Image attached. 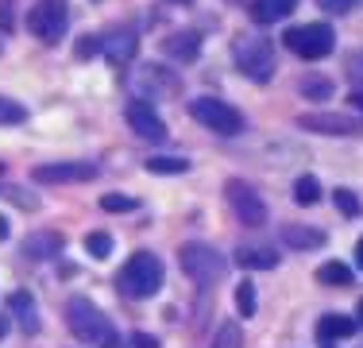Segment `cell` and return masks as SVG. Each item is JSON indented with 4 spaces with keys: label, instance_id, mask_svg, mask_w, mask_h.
<instances>
[{
    "label": "cell",
    "instance_id": "cell-1",
    "mask_svg": "<svg viewBox=\"0 0 363 348\" xmlns=\"http://www.w3.org/2000/svg\"><path fill=\"white\" fill-rule=\"evenodd\" d=\"M66 325H70V333L77 341H89V344H101V348L120 344L112 321L93 306L89 298H70V306H66Z\"/></svg>",
    "mask_w": 363,
    "mask_h": 348
},
{
    "label": "cell",
    "instance_id": "cell-2",
    "mask_svg": "<svg viewBox=\"0 0 363 348\" xmlns=\"http://www.w3.org/2000/svg\"><path fill=\"white\" fill-rule=\"evenodd\" d=\"M116 283L128 298H151L162 286V259L151 256V251H135V256L120 267Z\"/></svg>",
    "mask_w": 363,
    "mask_h": 348
},
{
    "label": "cell",
    "instance_id": "cell-3",
    "mask_svg": "<svg viewBox=\"0 0 363 348\" xmlns=\"http://www.w3.org/2000/svg\"><path fill=\"white\" fill-rule=\"evenodd\" d=\"M232 55H236V70L244 77H252V82L263 85L274 77L279 58H274V43L267 39V35H244V39H236Z\"/></svg>",
    "mask_w": 363,
    "mask_h": 348
},
{
    "label": "cell",
    "instance_id": "cell-4",
    "mask_svg": "<svg viewBox=\"0 0 363 348\" xmlns=\"http://www.w3.org/2000/svg\"><path fill=\"white\" fill-rule=\"evenodd\" d=\"M178 263L197 286L220 283L224 271H228V259H224L217 248H209V244H186V248L178 251Z\"/></svg>",
    "mask_w": 363,
    "mask_h": 348
},
{
    "label": "cell",
    "instance_id": "cell-5",
    "mask_svg": "<svg viewBox=\"0 0 363 348\" xmlns=\"http://www.w3.org/2000/svg\"><path fill=\"white\" fill-rule=\"evenodd\" d=\"M189 116L217 136H240L244 132V112L232 109V104L220 101V97H194L189 101Z\"/></svg>",
    "mask_w": 363,
    "mask_h": 348
},
{
    "label": "cell",
    "instance_id": "cell-6",
    "mask_svg": "<svg viewBox=\"0 0 363 348\" xmlns=\"http://www.w3.org/2000/svg\"><path fill=\"white\" fill-rule=\"evenodd\" d=\"M282 39H286V47L298 58H306V62L328 58V55H333V47H336V31L328 28V23H301V28H290Z\"/></svg>",
    "mask_w": 363,
    "mask_h": 348
},
{
    "label": "cell",
    "instance_id": "cell-7",
    "mask_svg": "<svg viewBox=\"0 0 363 348\" xmlns=\"http://www.w3.org/2000/svg\"><path fill=\"white\" fill-rule=\"evenodd\" d=\"M66 23H70L66 0H35L28 8V31L39 35L43 43H58L66 35Z\"/></svg>",
    "mask_w": 363,
    "mask_h": 348
},
{
    "label": "cell",
    "instance_id": "cell-8",
    "mask_svg": "<svg viewBox=\"0 0 363 348\" xmlns=\"http://www.w3.org/2000/svg\"><path fill=\"white\" fill-rule=\"evenodd\" d=\"M224 197H228L232 213H236L240 221L247 224V229H259V224H267V202L255 194V186H247V182L232 178L228 186H224Z\"/></svg>",
    "mask_w": 363,
    "mask_h": 348
},
{
    "label": "cell",
    "instance_id": "cell-9",
    "mask_svg": "<svg viewBox=\"0 0 363 348\" xmlns=\"http://www.w3.org/2000/svg\"><path fill=\"white\" fill-rule=\"evenodd\" d=\"M39 186H58V182H89L97 178V163L89 159H62V163H43L31 170Z\"/></svg>",
    "mask_w": 363,
    "mask_h": 348
},
{
    "label": "cell",
    "instance_id": "cell-10",
    "mask_svg": "<svg viewBox=\"0 0 363 348\" xmlns=\"http://www.w3.org/2000/svg\"><path fill=\"white\" fill-rule=\"evenodd\" d=\"M124 116H128V124H132V132L140 139H151V143H162V139H167V124H162V116L151 109V101H140V97L128 101Z\"/></svg>",
    "mask_w": 363,
    "mask_h": 348
},
{
    "label": "cell",
    "instance_id": "cell-11",
    "mask_svg": "<svg viewBox=\"0 0 363 348\" xmlns=\"http://www.w3.org/2000/svg\"><path fill=\"white\" fill-rule=\"evenodd\" d=\"M298 128H306V132H321V136H359L363 120L336 116V112H306V116H298Z\"/></svg>",
    "mask_w": 363,
    "mask_h": 348
},
{
    "label": "cell",
    "instance_id": "cell-12",
    "mask_svg": "<svg viewBox=\"0 0 363 348\" xmlns=\"http://www.w3.org/2000/svg\"><path fill=\"white\" fill-rule=\"evenodd\" d=\"M162 55L174 58V62H197L201 55V35L197 31H174L162 39Z\"/></svg>",
    "mask_w": 363,
    "mask_h": 348
},
{
    "label": "cell",
    "instance_id": "cell-13",
    "mask_svg": "<svg viewBox=\"0 0 363 348\" xmlns=\"http://www.w3.org/2000/svg\"><path fill=\"white\" fill-rule=\"evenodd\" d=\"M359 321L344 317V313H325L321 321H317V341L321 344H336V341H348V337H356Z\"/></svg>",
    "mask_w": 363,
    "mask_h": 348
},
{
    "label": "cell",
    "instance_id": "cell-14",
    "mask_svg": "<svg viewBox=\"0 0 363 348\" xmlns=\"http://www.w3.org/2000/svg\"><path fill=\"white\" fill-rule=\"evenodd\" d=\"M325 232L321 229H306V224H282V244L294 251H313V248H325Z\"/></svg>",
    "mask_w": 363,
    "mask_h": 348
},
{
    "label": "cell",
    "instance_id": "cell-15",
    "mask_svg": "<svg viewBox=\"0 0 363 348\" xmlns=\"http://www.w3.org/2000/svg\"><path fill=\"white\" fill-rule=\"evenodd\" d=\"M8 310L16 313V321H20V329H23L28 337H31V333H39V325H43V321H39L35 298H31L28 290H16L12 298H8Z\"/></svg>",
    "mask_w": 363,
    "mask_h": 348
},
{
    "label": "cell",
    "instance_id": "cell-16",
    "mask_svg": "<svg viewBox=\"0 0 363 348\" xmlns=\"http://www.w3.org/2000/svg\"><path fill=\"white\" fill-rule=\"evenodd\" d=\"M236 263L247 267V271H271V267H279V251L263 248V244H244L236 251Z\"/></svg>",
    "mask_w": 363,
    "mask_h": 348
},
{
    "label": "cell",
    "instance_id": "cell-17",
    "mask_svg": "<svg viewBox=\"0 0 363 348\" xmlns=\"http://www.w3.org/2000/svg\"><path fill=\"white\" fill-rule=\"evenodd\" d=\"M135 47H140V39H135L132 31L108 35V39H105V58H108L112 66H128L135 58Z\"/></svg>",
    "mask_w": 363,
    "mask_h": 348
},
{
    "label": "cell",
    "instance_id": "cell-18",
    "mask_svg": "<svg viewBox=\"0 0 363 348\" xmlns=\"http://www.w3.org/2000/svg\"><path fill=\"white\" fill-rule=\"evenodd\" d=\"M62 248H66L62 232H35V236L23 240V256H31V259H50Z\"/></svg>",
    "mask_w": 363,
    "mask_h": 348
},
{
    "label": "cell",
    "instance_id": "cell-19",
    "mask_svg": "<svg viewBox=\"0 0 363 348\" xmlns=\"http://www.w3.org/2000/svg\"><path fill=\"white\" fill-rule=\"evenodd\" d=\"M294 8H298V0H252V20L255 23H279L294 16Z\"/></svg>",
    "mask_w": 363,
    "mask_h": 348
},
{
    "label": "cell",
    "instance_id": "cell-20",
    "mask_svg": "<svg viewBox=\"0 0 363 348\" xmlns=\"http://www.w3.org/2000/svg\"><path fill=\"white\" fill-rule=\"evenodd\" d=\"M317 283H325V286H352V267L340 263V259H328V263L317 267Z\"/></svg>",
    "mask_w": 363,
    "mask_h": 348
},
{
    "label": "cell",
    "instance_id": "cell-21",
    "mask_svg": "<svg viewBox=\"0 0 363 348\" xmlns=\"http://www.w3.org/2000/svg\"><path fill=\"white\" fill-rule=\"evenodd\" d=\"M294 202L298 205H317L321 202V182H317L313 174H301V178L294 182Z\"/></svg>",
    "mask_w": 363,
    "mask_h": 348
},
{
    "label": "cell",
    "instance_id": "cell-22",
    "mask_svg": "<svg viewBox=\"0 0 363 348\" xmlns=\"http://www.w3.org/2000/svg\"><path fill=\"white\" fill-rule=\"evenodd\" d=\"M143 167L151 174H186L189 159H182V155H155V159H147Z\"/></svg>",
    "mask_w": 363,
    "mask_h": 348
},
{
    "label": "cell",
    "instance_id": "cell-23",
    "mask_svg": "<svg viewBox=\"0 0 363 348\" xmlns=\"http://www.w3.org/2000/svg\"><path fill=\"white\" fill-rule=\"evenodd\" d=\"M301 97H313V101H325V97H333V82L328 77H317V74H309V77H301Z\"/></svg>",
    "mask_w": 363,
    "mask_h": 348
},
{
    "label": "cell",
    "instance_id": "cell-24",
    "mask_svg": "<svg viewBox=\"0 0 363 348\" xmlns=\"http://www.w3.org/2000/svg\"><path fill=\"white\" fill-rule=\"evenodd\" d=\"M333 202H336V209H340V213L348 217V221H356V217L363 213V202H359L356 194H352V190H344V186L333 194Z\"/></svg>",
    "mask_w": 363,
    "mask_h": 348
},
{
    "label": "cell",
    "instance_id": "cell-25",
    "mask_svg": "<svg viewBox=\"0 0 363 348\" xmlns=\"http://www.w3.org/2000/svg\"><path fill=\"white\" fill-rule=\"evenodd\" d=\"M85 251H89L93 259H108L112 256V236L108 232H89V236H85Z\"/></svg>",
    "mask_w": 363,
    "mask_h": 348
},
{
    "label": "cell",
    "instance_id": "cell-26",
    "mask_svg": "<svg viewBox=\"0 0 363 348\" xmlns=\"http://www.w3.org/2000/svg\"><path fill=\"white\" fill-rule=\"evenodd\" d=\"M236 310H240V317H255V286L247 278L236 286Z\"/></svg>",
    "mask_w": 363,
    "mask_h": 348
},
{
    "label": "cell",
    "instance_id": "cell-27",
    "mask_svg": "<svg viewBox=\"0 0 363 348\" xmlns=\"http://www.w3.org/2000/svg\"><path fill=\"white\" fill-rule=\"evenodd\" d=\"M28 120V109L12 97H0V124H23Z\"/></svg>",
    "mask_w": 363,
    "mask_h": 348
},
{
    "label": "cell",
    "instance_id": "cell-28",
    "mask_svg": "<svg viewBox=\"0 0 363 348\" xmlns=\"http://www.w3.org/2000/svg\"><path fill=\"white\" fill-rule=\"evenodd\" d=\"M135 205H140V202L128 197V194H105V197H101V209H105V213H132Z\"/></svg>",
    "mask_w": 363,
    "mask_h": 348
},
{
    "label": "cell",
    "instance_id": "cell-29",
    "mask_svg": "<svg viewBox=\"0 0 363 348\" xmlns=\"http://www.w3.org/2000/svg\"><path fill=\"white\" fill-rule=\"evenodd\" d=\"M344 74H348L352 85H356V93H363V50H352L348 55V70H344Z\"/></svg>",
    "mask_w": 363,
    "mask_h": 348
},
{
    "label": "cell",
    "instance_id": "cell-30",
    "mask_svg": "<svg viewBox=\"0 0 363 348\" xmlns=\"http://www.w3.org/2000/svg\"><path fill=\"white\" fill-rule=\"evenodd\" d=\"M213 348H244V337H240L236 325H220L217 341H213Z\"/></svg>",
    "mask_w": 363,
    "mask_h": 348
},
{
    "label": "cell",
    "instance_id": "cell-31",
    "mask_svg": "<svg viewBox=\"0 0 363 348\" xmlns=\"http://www.w3.org/2000/svg\"><path fill=\"white\" fill-rule=\"evenodd\" d=\"M101 50H105V39H97V35H85V39H77L74 55H77V58H93V55H101Z\"/></svg>",
    "mask_w": 363,
    "mask_h": 348
},
{
    "label": "cell",
    "instance_id": "cell-32",
    "mask_svg": "<svg viewBox=\"0 0 363 348\" xmlns=\"http://www.w3.org/2000/svg\"><path fill=\"white\" fill-rule=\"evenodd\" d=\"M0 31H16V0H0Z\"/></svg>",
    "mask_w": 363,
    "mask_h": 348
},
{
    "label": "cell",
    "instance_id": "cell-33",
    "mask_svg": "<svg viewBox=\"0 0 363 348\" xmlns=\"http://www.w3.org/2000/svg\"><path fill=\"white\" fill-rule=\"evenodd\" d=\"M352 4H356V0H321V8H325V12H333V16L352 12Z\"/></svg>",
    "mask_w": 363,
    "mask_h": 348
},
{
    "label": "cell",
    "instance_id": "cell-34",
    "mask_svg": "<svg viewBox=\"0 0 363 348\" xmlns=\"http://www.w3.org/2000/svg\"><path fill=\"white\" fill-rule=\"evenodd\" d=\"M132 348H159V341L151 333H132Z\"/></svg>",
    "mask_w": 363,
    "mask_h": 348
},
{
    "label": "cell",
    "instance_id": "cell-35",
    "mask_svg": "<svg viewBox=\"0 0 363 348\" xmlns=\"http://www.w3.org/2000/svg\"><path fill=\"white\" fill-rule=\"evenodd\" d=\"M348 101H352V109H359V112H363V93H352Z\"/></svg>",
    "mask_w": 363,
    "mask_h": 348
},
{
    "label": "cell",
    "instance_id": "cell-36",
    "mask_svg": "<svg viewBox=\"0 0 363 348\" xmlns=\"http://www.w3.org/2000/svg\"><path fill=\"white\" fill-rule=\"evenodd\" d=\"M0 240H8V221L0 217Z\"/></svg>",
    "mask_w": 363,
    "mask_h": 348
},
{
    "label": "cell",
    "instance_id": "cell-37",
    "mask_svg": "<svg viewBox=\"0 0 363 348\" xmlns=\"http://www.w3.org/2000/svg\"><path fill=\"white\" fill-rule=\"evenodd\" d=\"M356 259H359V267H363V240L356 244Z\"/></svg>",
    "mask_w": 363,
    "mask_h": 348
},
{
    "label": "cell",
    "instance_id": "cell-38",
    "mask_svg": "<svg viewBox=\"0 0 363 348\" xmlns=\"http://www.w3.org/2000/svg\"><path fill=\"white\" fill-rule=\"evenodd\" d=\"M356 313H359V317H356V321H359V329H363V298H359V306H356Z\"/></svg>",
    "mask_w": 363,
    "mask_h": 348
},
{
    "label": "cell",
    "instance_id": "cell-39",
    "mask_svg": "<svg viewBox=\"0 0 363 348\" xmlns=\"http://www.w3.org/2000/svg\"><path fill=\"white\" fill-rule=\"evenodd\" d=\"M4 333H8V321H4V317H0V341H4Z\"/></svg>",
    "mask_w": 363,
    "mask_h": 348
},
{
    "label": "cell",
    "instance_id": "cell-40",
    "mask_svg": "<svg viewBox=\"0 0 363 348\" xmlns=\"http://www.w3.org/2000/svg\"><path fill=\"white\" fill-rule=\"evenodd\" d=\"M174 4H189V0H174Z\"/></svg>",
    "mask_w": 363,
    "mask_h": 348
},
{
    "label": "cell",
    "instance_id": "cell-41",
    "mask_svg": "<svg viewBox=\"0 0 363 348\" xmlns=\"http://www.w3.org/2000/svg\"><path fill=\"white\" fill-rule=\"evenodd\" d=\"M0 170H4V163H0Z\"/></svg>",
    "mask_w": 363,
    "mask_h": 348
},
{
    "label": "cell",
    "instance_id": "cell-42",
    "mask_svg": "<svg viewBox=\"0 0 363 348\" xmlns=\"http://www.w3.org/2000/svg\"><path fill=\"white\" fill-rule=\"evenodd\" d=\"M0 50H4V43H0Z\"/></svg>",
    "mask_w": 363,
    "mask_h": 348
}]
</instances>
